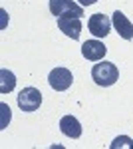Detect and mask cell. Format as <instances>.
<instances>
[{
    "mask_svg": "<svg viewBox=\"0 0 133 149\" xmlns=\"http://www.w3.org/2000/svg\"><path fill=\"white\" fill-rule=\"evenodd\" d=\"M91 78L93 81L101 86V88H109L113 86L115 81L119 80V70L117 66L113 64V62H100V64H95L93 68H91Z\"/></svg>",
    "mask_w": 133,
    "mask_h": 149,
    "instance_id": "cell-1",
    "label": "cell"
},
{
    "mask_svg": "<svg viewBox=\"0 0 133 149\" xmlns=\"http://www.w3.org/2000/svg\"><path fill=\"white\" fill-rule=\"evenodd\" d=\"M50 12H52V16H58V18L66 16V14L81 18L84 16V6L74 2V0H50Z\"/></svg>",
    "mask_w": 133,
    "mask_h": 149,
    "instance_id": "cell-2",
    "label": "cell"
},
{
    "mask_svg": "<svg viewBox=\"0 0 133 149\" xmlns=\"http://www.w3.org/2000/svg\"><path fill=\"white\" fill-rule=\"evenodd\" d=\"M42 103V92L36 88H24L22 92L18 93V107L22 111H36Z\"/></svg>",
    "mask_w": 133,
    "mask_h": 149,
    "instance_id": "cell-3",
    "label": "cell"
},
{
    "mask_svg": "<svg viewBox=\"0 0 133 149\" xmlns=\"http://www.w3.org/2000/svg\"><path fill=\"white\" fill-rule=\"evenodd\" d=\"M72 81H74V76L68 68H54L48 76V84L56 92H66L72 86Z\"/></svg>",
    "mask_w": 133,
    "mask_h": 149,
    "instance_id": "cell-4",
    "label": "cell"
},
{
    "mask_svg": "<svg viewBox=\"0 0 133 149\" xmlns=\"http://www.w3.org/2000/svg\"><path fill=\"white\" fill-rule=\"evenodd\" d=\"M58 28L66 36H70L72 40H78L79 34H81V18L72 16V14L60 16V18H58Z\"/></svg>",
    "mask_w": 133,
    "mask_h": 149,
    "instance_id": "cell-5",
    "label": "cell"
},
{
    "mask_svg": "<svg viewBox=\"0 0 133 149\" xmlns=\"http://www.w3.org/2000/svg\"><path fill=\"white\" fill-rule=\"evenodd\" d=\"M111 26L113 24H111V20L105 14H93V16H89V20H88L89 32L95 38H105L111 32Z\"/></svg>",
    "mask_w": 133,
    "mask_h": 149,
    "instance_id": "cell-6",
    "label": "cell"
},
{
    "mask_svg": "<svg viewBox=\"0 0 133 149\" xmlns=\"http://www.w3.org/2000/svg\"><path fill=\"white\" fill-rule=\"evenodd\" d=\"M105 52H107V48L100 40H88V42L81 44V54L89 62H101L103 56H105Z\"/></svg>",
    "mask_w": 133,
    "mask_h": 149,
    "instance_id": "cell-7",
    "label": "cell"
},
{
    "mask_svg": "<svg viewBox=\"0 0 133 149\" xmlns=\"http://www.w3.org/2000/svg\"><path fill=\"white\" fill-rule=\"evenodd\" d=\"M111 24H113V28L117 30V34L121 36L123 40H131L133 38V24L127 20V16H125L123 12H119V10L113 12Z\"/></svg>",
    "mask_w": 133,
    "mask_h": 149,
    "instance_id": "cell-8",
    "label": "cell"
},
{
    "mask_svg": "<svg viewBox=\"0 0 133 149\" xmlns=\"http://www.w3.org/2000/svg\"><path fill=\"white\" fill-rule=\"evenodd\" d=\"M60 129L66 137H72V139H78L81 135V123L74 115H64L60 119Z\"/></svg>",
    "mask_w": 133,
    "mask_h": 149,
    "instance_id": "cell-9",
    "label": "cell"
},
{
    "mask_svg": "<svg viewBox=\"0 0 133 149\" xmlns=\"http://www.w3.org/2000/svg\"><path fill=\"white\" fill-rule=\"evenodd\" d=\"M0 78H2V86H0V92L2 93H8L14 90V86H16V78H14V74L8 72V70H2L0 72Z\"/></svg>",
    "mask_w": 133,
    "mask_h": 149,
    "instance_id": "cell-10",
    "label": "cell"
},
{
    "mask_svg": "<svg viewBox=\"0 0 133 149\" xmlns=\"http://www.w3.org/2000/svg\"><path fill=\"white\" fill-rule=\"evenodd\" d=\"M117 147H129L133 149V141L127 135H121V137H115L113 143H109V149H117Z\"/></svg>",
    "mask_w": 133,
    "mask_h": 149,
    "instance_id": "cell-11",
    "label": "cell"
},
{
    "mask_svg": "<svg viewBox=\"0 0 133 149\" xmlns=\"http://www.w3.org/2000/svg\"><path fill=\"white\" fill-rule=\"evenodd\" d=\"M78 2L81 4V6H84V8H86V6H91V4H95L97 0H78Z\"/></svg>",
    "mask_w": 133,
    "mask_h": 149,
    "instance_id": "cell-12",
    "label": "cell"
}]
</instances>
